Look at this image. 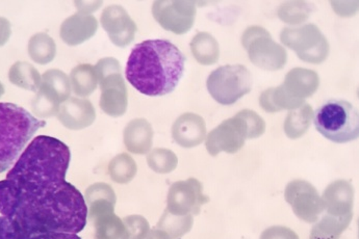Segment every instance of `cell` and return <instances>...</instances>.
I'll list each match as a JSON object with an SVG mask.
<instances>
[{"label": "cell", "instance_id": "obj_34", "mask_svg": "<svg viewBox=\"0 0 359 239\" xmlns=\"http://www.w3.org/2000/svg\"><path fill=\"white\" fill-rule=\"evenodd\" d=\"M60 105L53 102L44 96L42 93L36 92V96L33 101V111L34 115L39 118H51L57 116Z\"/></svg>", "mask_w": 359, "mask_h": 239}, {"label": "cell", "instance_id": "obj_21", "mask_svg": "<svg viewBox=\"0 0 359 239\" xmlns=\"http://www.w3.org/2000/svg\"><path fill=\"white\" fill-rule=\"evenodd\" d=\"M71 90L70 79L65 73L57 69H50L42 75L38 92L42 93L53 102L61 105L70 98Z\"/></svg>", "mask_w": 359, "mask_h": 239}, {"label": "cell", "instance_id": "obj_23", "mask_svg": "<svg viewBox=\"0 0 359 239\" xmlns=\"http://www.w3.org/2000/svg\"><path fill=\"white\" fill-rule=\"evenodd\" d=\"M91 221L95 226L96 239H130L123 221L115 211L101 213Z\"/></svg>", "mask_w": 359, "mask_h": 239}, {"label": "cell", "instance_id": "obj_19", "mask_svg": "<svg viewBox=\"0 0 359 239\" xmlns=\"http://www.w3.org/2000/svg\"><path fill=\"white\" fill-rule=\"evenodd\" d=\"M97 29L98 21L93 15L79 12L62 23L60 34L67 45L77 46L91 39Z\"/></svg>", "mask_w": 359, "mask_h": 239}, {"label": "cell", "instance_id": "obj_11", "mask_svg": "<svg viewBox=\"0 0 359 239\" xmlns=\"http://www.w3.org/2000/svg\"><path fill=\"white\" fill-rule=\"evenodd\" d=\"M196 2L187 0H158L152 4L156 22L168 32L184 34L192 29L196 18Z\"/></svg>", "mask_w": 359, "mask_h": 239}, {"label": "cell", "instance_id": "obj_37", "mask_svg": "<svg viewBox=\"0 0 359 239\" xmlns=\"http://www.w3.org/2000/svg\"><path fill=\"white\" fill-rule=\"evenodd\" d=\"M11 34H12V29H11L10 21L4 17H0V46H4L8 42Z\"/></svg>", "mask_w": 359, "mask_h": 239}, {"label": "cell", "instance_id": "obj_6", "mask_svg": "<svg viewBox=\"0 0 359 239\" xmlns=\"http://www.w3.org/2000/svg\"><path fill=\"white\" fill-rule=\"evenodd\" d=\"M316 128L329 141L346 144L359 135V114L349 101L331 99L313 115Z\"/></svg>", "mask_w": 359, "mask_h": 239}, {"label": "cell", "instance_id": "obj_38", "mask_svg": "<svg viewBox=\"0 0 359 239\" xmlns=\"http://www.w3.org/2000/svg\"><path fill=\"white\" fill-rule=\"evenodd\" d=\"M29 239H81L77 234L59 233V232H51V233L40 234L34 235Z\"/></svg>", "mask_w": 359, "mask_h": 239}, {"label": "cell", "instance_id": "obj_36", "mask_svg": "<svg viewBox=\"0 0 359 239\" xmlns=\"http://www.w3.org/2000/svg\"><path fill=\"white\" fill-rule=\"evenodd\" d=\"M259 239H299V236L290 228L273 226L264 230Z\"/></svg>", "mask_w": 359, "mask_h": 239}, {"label": "cell", "instance_id": "obj_4", "mask_svg": "<svg viewBox=\"0 0 359 239\" xmlns=\"http://www.w3.org/2000/svg\"><path fill=\"white\" fill-rule=\"evenodd\" d=\"M46 122L13 103H0V174L18 161L39 129Z\"/></svg>", "mask_w": 359, "mask_h": 239}, {"label": "cell", "instance_id": "obj_14", "mask_svg": "<svg viewBox=\"0 0 359 239\" xmlns=\"http://www.w3.org/2000/svg\"><path fill=\"white\" fill-rule=\"evenodd\" d=\"M100 23L116 46L124 48L135 40L137 25L121 6L114 4L105 8L101 14Z\"/></svg>", "mask_w": 359, "mask_h": 239}, {"label": "cell", "instance_id": "obj_10", "mask_svg": "<svg viewBox=\"0 0 359 239\" xmlns=\"http://www.w3.org/2000/svg\"><path fill=\"white\" fill-rule=\"evenodd\" d=\"M247 139H252L250 130L242 111H238L234 117L223 121L208 133L205 147L212 156H217L221 152L233 154L244 147Z\"/></svg>", "mask_w": 359, "mask_h": 239}, {"label": "cell", "instance_id": "obj_9", "mask_svg": "<svg viewBox=\"0 0 359 239\" xmlns=\"http://www.w3.org/2000/svg\"><path fill=\"white\" fill-rule=\"evenodd\" d=\"M280 41L285 47L292 49L303 62L321 64L328 57L330 46L326 36L317 25H302L285 27L281 30Z\"/></svg>", "mask_w": 359, "mask_h": 239}, {"label": "cell", "instance_id": "obj_26", "mask_svg": "<svg viewBox=\"0 0 359 239\" xmlns=\"http://www.w3.org/2000/svg\"><path fill=\"white\" fill-rule=\"evenodd\" d=\"M313 115L315 114L313 107L307 103L290 111L285 121V135L292 139H297L304 135L311 127Z\"/></svg>", "mask_w": 359, "mask_h": 239}, {"label": "cell", "instance_id": "obj_2", "mask_svg": "<svg viewBox=\"0 0 359 239\" xmlns=\"http://www.w3.org/2000/svg\"><path fill=\"white\" fill-rule=\"evenodd\" d=\"M186 57L168 40H146L133 47L126 64V79L146 96L173 92L184 72Z\"/></svg>", "mask_w": 359, "mask_h": 239}, {"label": "cell", "instance_id": "obj_16", "mask_svg": "<svg viewBox=\"0 0 359 239\" xmlns=\"http://www.w3.org/2000/svg\"><path fill=\"white\" fill-rule=\"evenodd\" d=\"M57 117L66 128L81 130L93 124L96 111L91 101L72 97L60 105Z\"/></svg>", "mask_w": 359, "mask_h": 239}, {"label": "cell", "instance_id": "obj_30", "mask_svg": "<svg viewBox=\"0 0 359 239\" xmlns=\"http://www.w3.org/2000/svg\"><path fill=\"white\" fill-rule=\"evenodd\" d=\"M137 172L135 159L128 153H121L111 159L109 165L111 179L118 184H126L135 178Z\"/></svg>", "mask_w": 359, "mask_h": 239}, {"label": "cell", "instance_id": "obj_40", "mask_svg": "<svg viewBox=\"0 0 359 239\" xmlns=\"http://www.w3.org/2000/svg\"><path fill=\"white\" fill-rule=\"evenodd\" d=\"M4 92H6V90H4V85H2L1 81H0V98L4 96Z\"/></svg>", "mask_w": 359, "mask_h": 239}, {"label": "cell", "instance_id": "obj_5", "mask_svg": "<svg viewBox=\"0 0 359 239\" xmlns=\"http://www.w3.org/2000/svg\"><path fill=\"white\" fill-rule=\"evenodd\" d=\"M319 86L320 77L316 71L294 68L279 87L270 88L262 93L259 104L266 113L292 111L302 107L305 99L313 96Z\"/></svg>", "mask_w": 359, "mask_h": 239}, {"label": "cell", "instance_id": "obj_33", "mask_svg": "<svg viewBox=\"0 0 359 239\" xmlns=\"http://www.w3.org/2000/svg\"><path fill=\"white\" fill-rule=\"evenodd\" d=\"M122 221L128 229L130 239H143L149 232V223L142 215H130V217H124Z\"/></svg>", "mask_w": 359, "mask_h": 239}, {"label": "cell", "instance_id": "obj_1", "mask_svg": "<svg viewBox=\"0 0 359 239\" xmlns=\"http://www.w3.org/2000/svg\"><path fill=\"white\" fill-rule=\"evenodd\" d=\"M0 215L29 239L51 232L79 233L88 207L81 191L67 181L27 193H14L0 181Z\"/></svg>", "mask_w": 359, "mask_h": 239}, {"label": "cell", "instance_id": "obj_8", "mask_svg": "<svg viewBox=\"0 0 359 239\" xmlns=\"http://www.w3.org/2000/svg\"><path fill=\"white\" fill-rule=\"evenodd\" d=\"M242 44L248 53L249 60L268 71H277L287 64V53L285 47L275 42L268 30L253 25L245 30Z\"/></svg>", "mask_w": 359, "mask_h": 239}, {"label": "cell", "instance_id": "obj_18", "mask_svg": "<svg viewBox=\"0 0 359 239\" xmlns=\"http://www.w3.org/2000/svg\"><path fill=\"white\" fill-rule=\"evenodd\" d=\"M172 137L180 147L187 149L197 147L206 137L205 121L196 114H184L174 122Z\"/></svg>", "mask_w": 359, "mask_h": 239}, {"label": "cell", "instance_id": "obj_20", "mask_svg": "<svg viewBox=\"0 0 359 239\" xmlns=\"http://www.w3.org/2000/svg\"><path fill=\"white\" fill-rule=\"evenodd\" d=\"M124 145L133 154H147L154 143V129L145 119H135L128 123L123 132Z\"/></svg>", "mask_w": 359, "mask_h": 239}, {"label": "cell", "instance_id": "obj_17", "mask_svg": "<svg viewBox=\"0 0 359 239\" xmlns=\"http://www.w3.org/2000/svg\"><path fill=\"white\" fill-rule=\"evenodd\" d=\"M322 200L328 214L337 217L353 215L354 187L349 181H333L324 191Z\"/></svg>", "mask_w": 359, "mask_h": 239}, {"label": "cell", "instance_id": "obj_32", "mask_svg": "<svg viewBox=\"0 0 359 239\" xmlns=\"http://www.w3.org/2000/svg\"><path fill=\"white\" fill-rule=\"evenodd\" d=\"M147 163L158 174H169L177 168L178 158L173 151L156 148L147 155Z\"/></svg>", "mask_w": 359, "mask_h": 239}, {"label": "cell", "instance_id": "obj_27", "mask_svg": "<svg viewBox=\"0 0 359 239\" xmlns=\"http://www.w3.org/2000/svg\"><path fill=\"white\" fill-rule=\"evenodd\" d=\"M40 73L33 64L27 62H17L8 71V79L13 85L21 89L38 92L41 86Z\"/></svg>", "mask_w": 359, "mask_h": 239}, {"label": "cell", "instance_id": "obj_28", "mask_svg": "<svg viewBox=\"0 0 359 239\" xmlns=\"http://www.w3.org/2000/svg\"><path fill=\"white\" fill-rule=\"evenodd\" d=\"M29 57L39 64H47L57 55L55 40L45 32H38L32 36L27 46Z\"/></svg>", "mask_w": 359, "mask_h": 239}, {"label": "cell", "instance_id": "obj_31", "mask_svg": "<svg viewBox=\"0 0 359 239\" xmlns=\"http://www.w3.org/2000/svg\"><path fill=\"white\" fill-rule=\"evenodd\" d=\"M313 6L306 1H285L279 6L277 15L287 25H302L311 16Z\"/></svg>", "mask_w": 359, "mask_h": 239}, {"label": "cell", "instance_id": "obj_13", "mask_svg": "<svg viewBox=\"0 0 359 239\" xmlns=\"http://www.w3.org/2000/svg\"><path fill=\"white\" fill-rule=\"evenodd\" d=\"M210 201L203 193L199 180L189 178L177 181L170 186L167 197V210L175 215H197L202 206Z\"/></svg>", "mask_w": 359, "mask_h": 239}, {"label": "cell", "instance_id": "obj_15", "mask_svg": "<svg viewBox=\"0 0 359 239\" xmlns=\"http://www.w3.org/2000/svg\"><path fill=\"white\" fill-rule=\"evenodd\" d=\"M100 85V109L109 117H122L128 107V88L121 73L109 75L99 81Z\"/></svg>", "mask_w": 359, "mask_h": 239}, {"label": "cell", "instance_id": "obj_35", "mask_svg": "<svg viewBox=\"0 0 359 239\" xmlns=\"http://www.w3.org/2000/svg\"><path fill=\"white\" fill-rule=\"evenodd\" d=\"M96 73H97L98 83L101 79L109 75L116 74V73H122L120 62L114 57H105L99 60L95 66Z\"/></svg>", "mask_w": 359, "mask_h": 239}, {"label": "cell", "instance_id": "obj_39", "mask_svg": "<svg viewBox=\"0 0 359 239\" xmlns=\"http://www.w3.org/2000/svg\"><path fill=\"white\" fill-rule=\"evenodd\" d=\"M143 239H170V238L167 235V233L156 228V229L149 230L147 235Z\"/></svg>", "mask_w": 359, "mask_h": 239}, {"label": "cell", "instance_id": "obj_25", "mask_svg": "<svg viewBox=\"0 0 359 239\" xmlns=\"http://www.w3.org/2000/svg\"><path fill=\"white\" fill-rule=\"evenodd\" d=\"M70 83L73 92L79 97H88L97 89L98 77L95 67L79 64L70 73Z\"/></svg>", "mask_w": 359, "mask_h": 239}, {"label": "cell", "instance_id": "obj_22", "mask_svg": "<svg viewBox=\"0 0 359 239\" xmlns=\"http://www.w3.org/2000/svg\"><path fill=\"white\" fill-rule=\"evenodd\" d=\"M193 57L203 66L216 64L220 57V47L218 41L208 34L201 32L195 34L190 44Z\"/></svg>", "mask_w": 359, "mask_h": 239}, {"label": "cell", "instance_id": "obj_7", "mask_svg": "<svg viewBox=\"0 0 359 239\" xmlns=\"http://www.w3.org/2000/svg\"><path fill=\"white\" fill-rule=\"evenodd\" d=\"M253 77L243 64H226L212 71L206 81L210 96L223 105H231L252 90Z\"/></svg>", "mask_w": 359, "mask_h": 239}, {"label": "cell", "instance_id": "obj_12", "mask_svg": "<svg viewBox=\"0 0 359 239\" xmlns=\"http://www.w3.org/2000/svg\"><path fill=\"white\" fill-rule=\"evenodd\" d=\"M285 198L297 217L306 223H316L325 211L322 197L309 181H291L285 187Z\"/></svg>", "mask_w": 359, "mask_h": 239}, {"label": "cell", "instance_id": "obj_24", "mask_svg": "<svg viewBox=\"0 0 359 239\" xmlns=\"http://www.w3.org/2000/svg\"><path fill=\"white\" fill-rule=\"evenodd\" d=\"M352 217L353 215L337 217L325 213L316 221L309 239H339L343 232L349 227Z\"/></svg>", "mask_w": 359, "mask_h": 239}, {"label": "cell", "instance_id": "obj_29", "mask_svg": "<svg viewBox=\"0 0 359 239\" xmlns=\"http://www.w3.org/2000/svg\"><path fill=\"white\" fill-rule=\"evenodd\" d=\"M193 223H194L193 215L172 214L165 210L156 228L167 233L170 239H177L190 232Z\"/></svg>", "mask_w": 359, "mask_h": 239}, {"label": "cell", "instance_id": "obj_3", "mask_svg": "<svg viewBox=\"0 0 359 239\" xmlns=\"http://www.w3.org/2000/svg\"><path fill=\"white\" fill-rule=\"evenodd\" d=\"M70 159L66 144L55 137L40 135L25 148L2 182L17 193L61 184L66 181Z\"/></svg>", "mask_w": 359, "mask_h": 239}]
</instances>
